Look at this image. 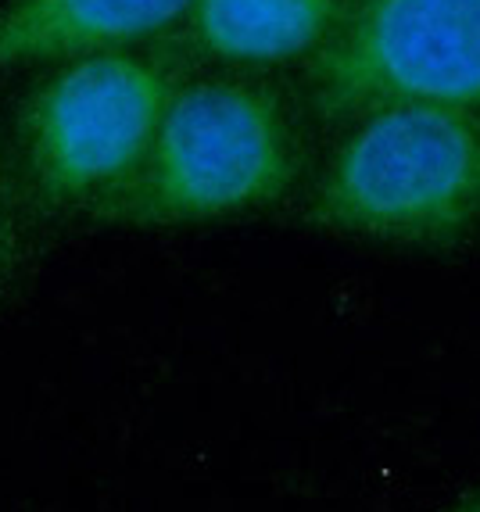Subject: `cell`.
<instances>
[{
    "mask_svg": "<svg viewBox=\"0 0 480 512\" xmlns=\"http://www.w3.org/2000/svg\"><path fill=\"white\" fill-rule=\"evenodd\" d=\"M29 258V208L0 169V294L18 280Z\"/></svg>",
    "mask_w": 480,
    "mask_h": 512,
    "instance_id": "52a82bcc",
    "label": "cell"
},
{
    "mask_svg": "<svg viewBox=\"0 0 480 512\" xmlns=\"http://www.w3.org/2000/svg\"><path fill=\"white\" fill-rule=\"evenodd\" d=\"M448 512H480V487H477V491H470V495L459 498V502H455Z\"/></svg>",
    "mask_w": 480,
    "mask_h": 512,
    "instance_id": "ba28073f",
    "label": "cell"
},
{
    "mask_svg": "<svg viewBox=\"0 0 480 512\" xmlns=\"http://www.w3.org/2000/svg\"><path fill=\"white\" fill-rule=\"evenodd\" d=\"M301 176V129L266 76L190 69L172 90L133 180L101 208V226H187L258 212Z\"/></svg>",
    "mask_w": 480,
    "mask_h": 512,
    "instance_id": "7a4b0ae2",
    "label": "cell"
},
{
    "mask_svg": "<svg viewBox=\"0 0 480 512\" xmlns=\"http://www.w3.org/2000/svg\"><path fill=\"white\" fill-rule=\"evenodd\" d=\"M305 90L326 122L398 101L480 111V0H344Z\"/></svg>",
    "mask_w": 480,
    "mask_h": 512,
    "instance_id": "277c9868",
    "label": "cell"
},
{
    "mask_svg": "<svg viewBox=\"0 0 480 512\" xmlns=\"http://www.w3.org/2000/svg\"><path fill=\"white\" fill-rule=\"evenodd\" d=\"M0 169H4V165H0Z\"/></svg>",
    "mask_w": 480,
    "mask_h": 512,
    "instance_id": "9c48e42d",
    "label": "cell"
},
{
    "mask_svg": "<svg viewBox=\"0 0 480 512\" xmlns=\"http://www.w3.org/2000/svg\"><path fill=\"white\" fill-rule=\"evenodd\" d=\"M194 4L198 0H8L0 8V69L147 47L180 26Z\"/></svg>",
    "mask_w": 480,
    "mask_h": 512,
    "instance_id": "8992f818",
    "label": "cell"
},
{
    "mask_svg": "<svg viewBox=\"0 0 480 512\" xmlns=\"http://www.w3.org/2000/svg\"><path fill=\"white\" fill-rule=\"evenodd\" d=\"M319 226L391 244H445L480 219V111L398 101L352 119L319 172Z\"/></svg>",
    "mask_w": 480,
    "mask_h": 512,
    "instance_id": "3957f363",
    "label": "cell"
},
{
    "mask_svg": "<svg viewBox=\"0 0 480 512\" xmlns=\"http://www.w3.org/2000/svg\"><path fill=\"white\" fill-rule=\"evenodd\" d=\"M344 0H198L158 47L187 69H233L266 76L316 58L337 29Z\"/></svg>",
    "mask_w": 480,
    "mask_h": 512,
    "instance_id": "5b68a950",
    "label": "cell"
},
{
    "mask_svg": "<svg viewBox=\"0 0 480 512\" xmlns=\"http://www.w3.org/2000/svg\"><path fill=\"white\" fill-rule=\"evenodd\" d=\"M187 72L158 43L51 61L11 108L0 154L22 205L94 222L140 169Z\"/></svg>",
    "mask_w": 480,
    "mask_h": 512,
    "instance_id": "6da1fadb",
    "label": "cell"
}]
</instances>
